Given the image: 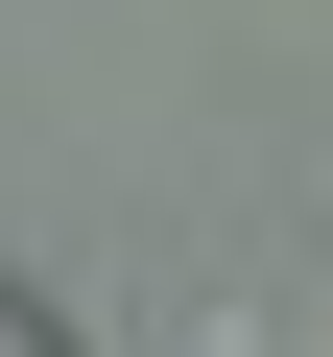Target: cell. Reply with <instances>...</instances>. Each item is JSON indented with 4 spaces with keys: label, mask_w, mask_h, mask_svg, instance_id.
<instances>
[{
    "label": "cell",
    "mask_w": 333,
    "mask_h": 357,
    "mask_svg": "<svg viewBox=\"0 0 333 357\" xmlns=\"http://www.w3.org/2000/svg\"><path fill=\"white\" fill-rule=\"evenodd\" d=\"M0 333H48V310H24V286H0Z\"/></svg>",
    "instance_id": "cell-1"
}]
</instances>
